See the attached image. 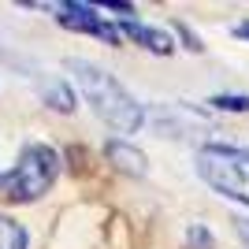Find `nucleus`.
<instances>
[{
    "label": "nucleus",
    "mask_w": 249,
    "mask_h": 249,
    "mask_svg": "<svg viewBox=\"0 0 249 249\" xmlns=\"http://www.w3.org/2000/svg\"><path fill=\"white\" fill-rule=\"evenodd\" d=\"M119 30L126 34V37H134L138 45H145L149 52H171L175 45H171V37H167L164 30H156V26H145V22H130V19H123V26Z\"/></svg>",
    "instance_id": "39448f33"
},
{
    "label": "nucleus",
    "mask_w": 249,
    "mask_h": 249,
    "mask_svg": "<svg viewBox=\"0 0 249 249\" xmlns=\"http://www.w3.org/2000/svg\"><path fill=\"white\" fill-rule=\"evenodd\" d=\"M197 175L216 194L249 205V149L238 145H201L197 149Z\"/></svg>",
    "instance_id": "7ed1b4c3"
},
{
    "label": "nucleus",
    "mask_w": 249,
    "mask_h": 249,
    "mask_svg": "<svg viewBox=\"0 0 249 249\" xmlns=\"http://www.w3.org/2000/svg\"><path fill=\"white\" fill-rule=\"evenodd\" d=\"M212 104L223 112H249V97H212Z\"/></svg>",
    "instance_id": "6e6552de"
},
{
    "label": "nucleus",
    "mask_w": 249,
    "mask_h": 249,
    "mask_svg": "<svg viewBox=\"0 0 249 249\" xmlns=\"http://www.w3.org/2000/svg\"><path fill=\"white\" fill-rule=\"evenodd\" d=\"M108 156H112L115 167L126 171V175H145V153H138L134 145H126V142H112V145H108Z\"/></svg>",
    "instance_id": "423d86ee"
},
{
    "label": "nucleus",
    "mask_w": 249,
    "mask_h": 249,
    "mask_svg": "<svg viewBox=\"0 0 249 249\" xmlns=\"http://www.w3.org/2000/svg\"><path fill=\"white\" fill-rule=\"evenodd\" d=\"M60 175V156L52 145H26L8 175H0V194L8 201H37Z\"/></svg>",
    "instance_id": "f03ea898"
},
{
    "label": "nucleus",
    "mask_w": 249,
    "mask_h": 249,
    "mask_svg": "<svg viewBox=\"0 0 249 249\" xmlns=\"http://www.w3.org/2000/svg\"><path fill=\"white\" fill-rule=\"evenodd\" d=\"M0 249H26V231L8 216H0Z\"/></svg>",
    "instance_id": "0eeeda50"
},
{
    "label": "nucleus",
    "mask_w": 249,
    "mask_h": 249,
    "mask_svg": "<svg viewBox=\"0 0 249 249\" xmlns=\"http://www.w3.org/2000/svg\"><path fill=\"white\" fill-rule=\"evenodd\" d=\"M238 37H246V41H249V22H242V26H238Z\"/></svg>",
    "instance_id": "9d476101"
},
{
    "label": "nucleus",
    "mask_w": 249,
    "mask_h": 249,
    "mask_svg": "<svg viewBox=\"0 0 249 249\" xmlns=\"http://www.w3.org/2000/svg\"><path fill=\"white\" fill-rule=\"evenodd\" d=\"M56 11H60L56 19H60L67 30L93 34V37H101V41H108V45H119V30L104 19L101 8H93V4H60Z\"/></svg>",
    "instance_id": "20e7f679"
},
{
    "label": "nucleus",
    "mask_w": 249,
    "mask_h": 249,
    "mask_svg": "<svg viewBox=\"0 0 249 249\" xmlns=\"http://www.w3.org/2000/svg\"><path fill=\"white\" fill-rule=\"evenodd\" d=\"M67 71L74 74V86L82 89L86 104H89L112 130H119V134H134L138 126L145 123L142 104L119 86L115 74L101 71V67L89 63V60H67Z\"/></svg>",
    "instance_id": "f257e3e1"
},
{
    "label": "nucleus",
    "mask_w": 249,
    "mask_h": 249,
    "mask_svg": "<svg viewBox=\"0 0 249 249\" xmlns=\"http://www.w3.org/2000/svg\"><path fill=\"white\" fill-rule=\"evenodd\" d=\"M234 231H238V238L246 242V249H249V219H246V216H238V219H234Z\"/></svg>",
    "instance_id": "1a4fd4ad"
}]
</instances>
